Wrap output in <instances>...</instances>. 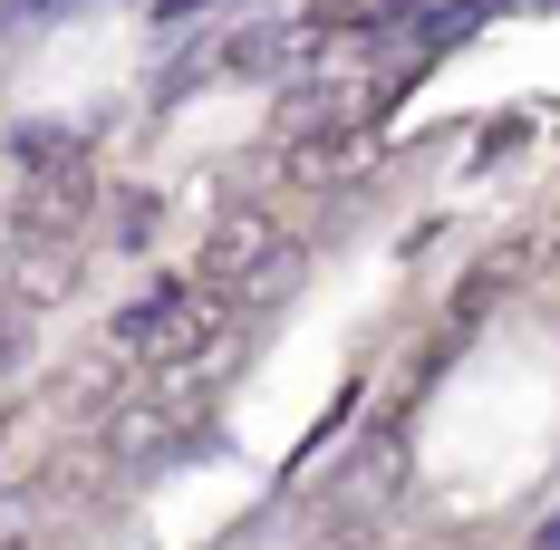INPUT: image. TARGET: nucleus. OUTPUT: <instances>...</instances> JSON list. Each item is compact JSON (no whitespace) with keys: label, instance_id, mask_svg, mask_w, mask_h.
Here are the masks:
<instances>
[{"label":"nucleus","instance_id":"nucleus-5","mask_svg":"<svg viewBox=\"0 0 560 550\" xmlns=\"http://www.w3.org/2000/svg\"><path fill=\"white\" fill-rule=\"evenodd\" d=\"M78 155H88V136H78L68 116H39V126L10 136V165L20 174H58V165H78Z\"/></svg>","mask_w":560,"mask_h":550},{"label":"nucleus","instance_id":"nucleus-8","mask_svg":"<svg viewBox=\"0 0 560 550\" xmlns=\"http://www.w3.org/2000/svg\"><path fill=\"white\" fill-rule=\"evenodd\" d=\"M155 232V194H126V222H116V242H145Z\"/></svg>","mask_w":560,"mask_h":550},{"label":"nucleus","instance_id":"nucleus-4","mask_svg":"<svg viewBox=\"0 0 560 550\" xmlns=\"http://www.w3.org/2000/svg\"><path fill=\"white\" fill-rule=\"evenodd\" d=\"M358 155H368V126L348 116V126H310V136H290V145L271 155V174H280V184H300V194H319V184H348Z\"/></svg>","mask_w":560,"mask_h":550},{"label":"nucleus","instance_id":"nucleus-9","mask_svg":"<svg viewBox=\"0 0 560 550\" xmlns=\"http://www.w3.org/2000/svg\"><path fill=\"white\" fill-rule=\"evenodd\" d=\"M512 145H522V116H503V126H493V136L474 145V165H493V155H512Z\"/></svg>","mask_w":560,"mask_h":550},{"label":"nucleus","instance_id":"nucleus-3","mask_svg":"<svg viewBox=\"0 0 560 550\" xmlns=\"http://www.w3.org/2000/svg\"><path fill=\"white\" fill-rule=\"evenodd\" d=\"M271 251H280V213H271V203H242V213H223V222H213V242H203V261H194V280L232 300V290H242V280L261 271Z\"/></svg>","mask_w":560,"mask_h":550},{"label":"nucleus","instance_id":"nucleus-1","mask_svg":"<svg viewBox=\"0 0 560 550\" xmlns=\"http://www.w3.org/2000/svg\"><path fill=\"white\" fill-rule=\"evenodd\" d=\"M223 319H232L223 290H203V280H165V290H145L136 309H116L107 358H116V367H184V358H203V348L223 338Z\"/></svg>","mask_w":560,"mask_h":550},{"label":"nucleus","instance_id":"nucleus-2","mask_svg":"<svg viewBox=\"0 0 560 550\" xmlns=\"http://www.w3.org/2000/svg\"><path fill=\"white\" fill-rule=\"evenodd\" d=\"M88 203H97V165H88V155L58 165V174H30V194H20V213H10L20 251H68V242L88 232Z\"/></svg>","mask_w":560,"mask_h":550},{"label":"nucleus","instance_id":"nucleus-6","mask_svg":"<svg viewBox=\"0 0 560 550\" xmlns=\"http://www.w3.org/2000/svg\"><path fill=\"white\" fill-rule=\"evenodd\" d=\"M512 280H522V251H493V261H474V271H464V290H454V329H474L483 309H503Z\"/></svg>","mask_w":560,"mask_h":550},{"label":"nucleus","instance_id":"nucleus-7","mask_svg":"<svg viewBox=\"0 0 560 550\" xmlns=\"http://www.w3.org/2000/svg\"><path fill=\"white\" fill-rule=\"evenodd\" d=\"M68 290H78V251H30V261L10 271V300H20V309H49Z\"/></svg>","mask_w":560,"mask_h":550}]
</instances>
